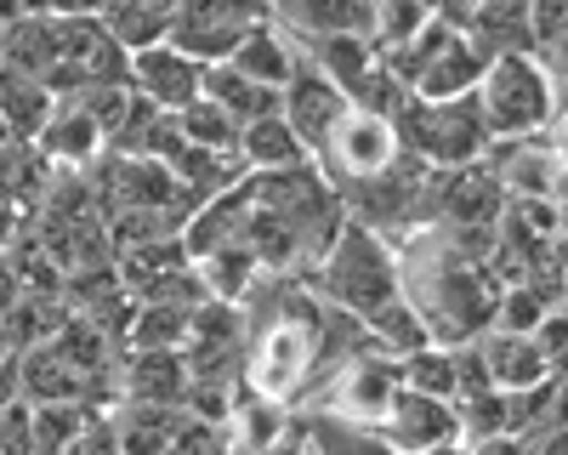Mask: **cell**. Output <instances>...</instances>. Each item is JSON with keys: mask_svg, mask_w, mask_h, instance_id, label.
<instances>
[{"mask_svg": "<svg viewBox=\"0 0 568 455\" xmlns=\"http://www.w3.org/2000/svg\"><path fill=\"white\" fill-rule=\"evenodd\" d=\"M353 103L342 98L336 85H329L318 69H307V58H302V69H296V80L278 91V114H284V125L296 131V143L318 160L324 154V143H329V131L342 125V114H347Z\"/></svg>", "mask_w": 568, "mask_h": 455, "instance_id": "ba28073f", "label": "cell"}, {"mask_svg": "<svg viewBox=\"0 0 568 455\" xmlns=\"http://www.w3.org/2000/svg\"><path fill=\"white\" fill-rule=\"evenodd\" d=\"M398 387H404L398 358L375 353V347L364 342L347 364H336V371H329V387H324V398H318L313 416H336V422H353V427H382V416L393 410Z\"/></svg>", "mask_w": 568, "mask_h": 455, "instance_id": "277c9868", "label": "cell"}, {"mask_svg": "<svg viewBox=\"0 0 568 455\" xmlns=\"http://www.w3.org/2000/svg\"><path fill=\"white\" fill-rule=\"evenodd\" d=\"M551 376H562V382H568V358H562V364H557V371H551Z\"/></svg>", "mask_w": 568, "mask_h": 455, "instance_id": "f35d334b", "label": "cell"}, {"mask_svg": "<svg viewBox=\"0 0 568 455\" xmlns=\"http://www.w3.org/2000/svg\"><path fill=\"white\" fill-rule=\"evenodd\" d=\"M187 307H160V302H136L131 325H125V353H187Z\"/></svg>", "mask_w": 568, "mask_h": 455, "instance_id": "ffe728a7", "label": "cell"}, {"mask_svg": "<svg viewBox=\"0 0 568 455\" xmlns=\"http://www.w3.org/2000/svg\"><path fill=\"white\" fill-rule=\"evenodd\" d=\"M0 455H34V410L23 398L0 410Z\"/></svg>", "mask_w": 568, "mask_h": 455, "instance_id": "f546056e", "label": "cell"}, {"mask_svg": "<svg viewBox=\"0 0 568 455\" xmlns=\"http://www.w3.org/2000/svg\"><path fill=\"white\" fill-rule=\"evenodd\" d=\"M273 23L291 40H324V34H369L375 0H273Z\"/></svg>", "mask_w": 568, "mask_h": 455, "instance_id": "7c38bea8", "label": "cell"}, {"mask_svg": "<svg viewBox=\"0 0 568 455\" xmlns=\"http://www.w3.org/2000/svg\"><path fill=\"white\" fill-rule=\"evenodd\" d=\"M426 455H466V444H438V449H426Z\"/></svg>", "mask_w": 568, "mask_h": 455, "instance_id": "74e56055", "label": "cell"}, {"mask_svg": "<svg viewBox=\"0 0 568 455\" xmlns=\"http://www.w3.org/2000/svg\"><path fill=\"white\" fill-rule=\"evenodd\" d=\"M240 160H245V171H284V165H302L313 154L296 143V131L284 125V114H267V120L240 131Z\"/></svg>", "mask_w": 568, "mask_h": 455, "instance_id": "44dd1931", "label": "cell"}, {"mask_svg": "<svg viewBox=\"0 0 568 455\" xmlns=\"http://www.w3.org/2000/svg\"><path fill=\"white\" fill-rule=\"evenodd\" d=\"M0 353H7V342H0Z\"/></svg>", "mask_w": 568, "mask_h": 455, "instance_id": "b9f144b4", "label": "cell"}, {"mask_svg": "<svg viewBox=\"0 0 568 455\" xmlns=\"http://www.w3.org/2000/svg\"><path fill=\"white\" fill-rule=\"evenodd\" d=\"M34 410V455H63L80 433H85V422L98 416L85 398H69V404H29Z\"/></svg>", "mask_w": 568, "mask_h": 455, "instance_id": "d4e9b609", "label": "cell"}, {"mask_svg": "<svg viewBox=\"0 0 568 455\" xmlns=\"http://www.w3.org/2000/svg\"><path fill=\"white\" fill-rule=\"evenodd\" d=\"M540 63H546V74H551L557 85L568 80V34H562L557 46H546V52H540Z\"/></svg>", "mask_w": 568, "mask_h": 455, "instance_id": "e575fe53", "label": "cell"}, {"mask_svg": "<svg viewBox=\"0 0 568 455\" xmlns=\"http://www.w3.org/2000/svg\"><path fill=\"white\" fill-rule=\"evenodd\" d=\"M273 23V0H182L171 18V46L194 63H227L251 29Z\"/></svg>", "mask_w": 568, "mask_h": 455, "instance_id": "3957f363", "label": "cell"}, {"mask_svg": "<svg viewBox=\"0 0 568 455\" xmlns=\"http://www.w3.org/2000/svg\"><path fill=\"white\" fill-rule=\"evenodd\" d=\"M535 347L546 353V364H551V371H557V364L568 358V313H562V307H551V313L540 318V325H535Z\"/></svg>", "mask_w": 568, "mask_h": 455, "instance_id": "1f68e13d", "label": "cell"}, {"mask_svg": "<svg viewBox=\"0 0 568 455\" xmlns=\"http://www.w3.org/2000/svg\"><path fill=\"white\" fill-rule=\"evenodd\" d=\"M466 455H535L524 438H511V433H500V438H471L466 444Z\"/></svg>", "mask_w": 568, "mask_h": 455, "instance_id": "d6a6232c", "label": "cell"}, {"mask_svg": "<svg viewBox=\"0 0 568 455\" xmlns=\"http://www.w3.org/2000/svg\"><path fill=\"white\" fill-rule=\"evenodd\" d=\"M233 444H240L245 455H278L284 444H291L296 433V416H291V404H267V398H240V410H233V422H227Z\"/></svg>", "mask_w": 568, "mask_h": 455, "instance_id": "d6986e66", "label": "cell"}, {"mask_svg": "<svg viewBox=\"0 0 568 455\" xmlns=\"http://www.w3.org/2000/svg\"><path fill=\"white\" fill-rule=\"evenodd\" d=\"M568 34V0H529V46L535 58Z\"/></svg>", "mask_w": 568, "mask_h": 455, "instance_id": "f1b7e54d", "label": "cell"}, {"mask_svg": "<svg viewBox=\"0 0 568 455\" xmlns=\"http://www.w3.org/2000/svg\"><path fill=\"white\" fill-rule=\"evenodd\" d=\"M535 455H568V427H557V433H546L540 444H529Z\"/></svg>", "mask_w": 568, "mask_h": 455, "instance_id": "8d00e7d4", "label": "cell"}, {"mask_svg": "<svg viewBox=\"0 0 568 455\" xmlns=\"http://www.w3.org/2000/svg\"><path fill=\"white\" fill-rule=\"evenodd\" d=\"M478 109L489 125V143H517V136H540L557 114V80L535 52H500L484 69Z\"/></svg>", "mask_w": 568, "mask_h": 455, "instance_id": "7a4b0ae2", "label": "cell"}, {"mask_svg": "<svg viewBox=\"0 0 568 455\" xmlns=\"http://www.w3.org/2000/svg\"><path fill=\"white\" fill-rule=\"evenodd\" d=\"M131 91L142 103L165 109V114H182L187 103L205 98V63L176 52L171 40H160V46H149V52H131Z\"/></svg>", "mask_w": 568, "mask_h": 455, "instance_id": "52a82bcc", "label": "cell"}, {"mask_svg": "<svg viewBox=\"0 0 568 455\" xmlns=\"http://www.w3.org/2000/svg\"><path fill=\"white\" fill-rule=\"evenodd\" d=\"M302 444H307V455H398L375 427H353L336 416H307Z\"/></svg>", "mask_w": 568, "mask_h": 455, "instance_id": "603a6c76", "label": "cell"}, {"mask_svg": "<svg viewBox=\"0 0 568 455\" xmlns=\"http://www.w3.org/2000/svg\"><path fill=\"white\" fill-rule=\"evenodd\" d=\"M420 7H433V12H438V7H444V0H420Z\"/></svg>", "mask_w": 568, "mask_h": 455, "instance_id": "ab89813d", "label": "cell"}, {"mask_svg": "<svg viewBox=\"0 0 568 455\" xmlns=\"http://www.w3.org/2000/svg\"><path fill=\"white\" fill-rule=\"evenodd\" d=\"M296 46H302L307 69H318L342 98H353L375 69V40L369 34H324V40H296Z\"/></svg>", "mask_w": 568, "mask_h": 455, "instance_id": "e0dca14e", "label": "cell"}, {"mask_svg": "<svg viewBox=\"0 0 568 455\" xmlns=\"http://www.w3.org/2000/svg\"><path fill=\"white\" fill-rule=\"evenodd\" d=\"M205 98H211L233 125H240V131L256 125V120H267V114H278V91L245 80L233 63H211V69H205Z\"/></svg>", "mask_w": 568, "mask_h": 455, "instance_id": "ac0fdd59", "label": "cell"}, {"mask_svg": "<svg viewBox=\"0 0 568 455\" xmlns=\"http://www.w3.org/2000/svg\"><path fill=\"white\" fill-rule=\"evenodd\" d=\"M109 376V371H103ZM98 382V376H91ZM91 382L74 371V364L52 347V342H40L29 353H18V387H23V404H69V398H85Z\"/></svg>", "mask_w": 568, "mask_h": 455, "instance_id": "2e32d148", "label": "cell"}, {"mask_svg": "<svg viewBox=\"0 0 568 455\" xmlns=\"http://www.w3.org/2000/svg\"><path fill=\"white\" fill-rule=\"evenodd\" d=\"M23 398V387H18V353H0V410H12Z\"/></svg>", "mask_w": 568, "mask_h": 455, "instance_id": "836d02e7", "label": "cell"}, {"mask_svg": "<svg viewBox=\"0 0 568 455\" xmlns=\"http://www.w3.org/2000/svg\"><path fill=\"white\" fill-rule=\"evenodd\" d=\"M398 131L387 114H369V109H347L342 125L329 131V143L318 154V171L329 176V189H353V182H369V176H382L398 165Z\"/></svg>", "mask_w": 568, "mask_h": 455, "instance_id": "5b68a950", "label": "cell"}, {"mask_svg": "<svg viewBox=\"0 0 568 455\" xmlns=\"http://www.w3.org/2000/svg\"><path fill=\"white\" fill-rule=\"evenodd\" d=\"M0 34H7V29H0Z\"/></svg>", "mask_w": 568, "mask_h": 455, "instance_id": "7bdbcfd3", "label": "cell"}, {"mask_svg": "<svg viewBox=\"0 0 568 455\" xmlns=\"http://www.w3.org/2000/svg\"><path fill=\"white\" fill-rule=\"evenodd\" d=\"M176 125H182V143L187 149H216V154H227V149H240V125H233L211 98H200V103H187L182 114H176Z\"/></svg>", "mask_w": 568, "mask_h": 455, "instance_id": "484cf974", "label": "cell"}, {"mask_svg": "<svg viewBox=\"0 0 568 455\" xmlns=\"http://www.w3.org/2000/svg\"><path fill=\"white\" fill-rule=\"evenodd\" d=\"M500 211H506V194L484 160L433 176V228H495Z\"/></svg>", "mask_w": 568, "mask_h": 455, "instance_id": "8992f818", "label": "cell"}, {"mask_svg": "<svg viewBox=\"0 0 568 455\" xmlns=\"http://www.w3.org/2000/svg\"><path fill=\"white\" fill-rule=\"evenodd\" d=\"M34 154L52 165V171H91L103 154H109V143H103V131H98V120H91L85 109H80V98H63L58 109H52V120L40 125V136H34Z\"/></svg>", "mask_w": 568, "mask_h": 455, "instance_id": "30bf717a", "label": "cell"}, {"mask_svg": "<svg viewBox=\"0 0 568 455\" xmlns=\"http://www.w3.org/2000/svg\"><path fill=\"white\" fill-rule=\"evenodd\" d=\"M471 347H478V358H484V371H489V387H495V393H529V387L551 382V364H546V353L535 347V336L484 331Z\"/></svg>", "mask_w": 568, "mask_h": 455, "instance_id": "4fadbf2b", "label": "cell"}, {"mask_svg": "<svg viewBox=\"0 0 568 455\" xmlns=\"http://www.w3.org/2000/svg\"><path fill=\"white\" fill-rule=\"evenodd\" d=\"M23 234V211L18 205H7V200H0V251H7L12 240Z\"/></svg>", "mask_w": 568, "mask_h": 455, "instance_id": "d590c367", "label": "cell"}, {"mask_svg": "<svg viewBox=\"0 0 568 455\" xmlns=\"http://www.w3.org/2000/svg\"><path fill=\"white\" fill-rule=\"evenodd\" d=\"M233 69H240L245 80H256V85H267V91H284L296 80V69H302V46L284 34L278 23H262V29H251L240 46H233V58H227Z\"/></svg>", "mask_w": 568, "mask_h": 455, "instance_id": "5bb4252c", "label": "cell"}, {"mask_svg": "<svg viewBox=\"0 0 568 455\" xmlns=\"http://www.w3.org/2000/svg\"><path fill=\"white\" fill-rule=\"evenodd\" d=\"M63 455H120V427H114L109 410H98V416L85 422V433H80Z\"/></svg>", "mask_w": 568, "mask_h": 455, "instance_id": "4dcf8cb0", "label": "cell"}, {"mask_svg": "<svg viewBox=\"0 0 568 455\" xmlns=\"http://www.w3.org/2000/svg\"><path fill=\"white\" fill-rule=\"evenodd\" d=\"M382 433L398 455H426V449H438V444H460V410L444 404V398H420V393H404L393 398V410L382 416Z\"/></svg>", "mask_w": 568, "mask_h": 455, "instance_id": "9c48e42d", "label": "cell"}, {"mask_svg": "<svg viewBox=\"0 0 568 455\" xmlns=\"http://www.w3.org/2000/svg\"><path fill=\"white\" fill-rule=\"evenodd\" d=\"M562 313H568V291H562Z\"/></svg>", "mask_w": 568, "mask_h": 455, "instance_id": "60d3db41", "label": "cell"}, {"mask_svg": "<svg viewBox=\"0 0 568 455\" xmlns=\"http://www.w3.org/2000/svg\"><path fill=\"white\" fill-rule=\"evenodd\" d=\"M426 18H433V7H420V0H375V23H369V40L375 52H393V46H409Z\"/></svg>", "mask_w": 568, "mask_h": 455, "instance_id": "4316f807", "label": "cell"}, {"mask_svg": "<svg viewBox=\"0 0 568 455\" xmlns=\"http://www.w3.org/2000/svg\"><path fill=\"white\" fill-rule=\"evenodd\" d=\"M120 404H160V410H182L187 398V353H125V364L114 371Z\"/></svg>", "mask_w": 568, "mask_h": 455, "instance_id": "8fae6325", "label": "cell"}, {"mask_svg": "<svg viewBox=\"0 0 568 455\" xmlns=\"http://www.w3.org/2000/svg\"><path fill=\"white\" fill-rule=\"evenodd\" d=\"M364 342H369L375 353H387V358H409V353H420L426 342H433V331H426V318L398 296V302H387L382 313L364 318Z\"/></svg>", "mask_w": 568, "mask_h": 455, "instance_id": "7402d4cb", "label": "cell"}, {"mask_svg": "<svg viewBox=\"0 0 568 455\" xmlns=\"http://www.w3.org/2000/svg\"><path fill=\"white\" fill-rule=\"evenodd\" d=\"M551 307L529 291V285H506L495 296V318H489V331H506V336H535V325L546 318Z\"/></svg>", "mask_w": 568, "mask_h": 455, "instance_id": "83f0119b", "label": "cell"}, {"mask_svg": "<svg viewBox=\"0 0 568 455\" xmlns=\"http://www.w3.org/2000/svg\"><path fill=\"white\" fill-rule=\"evenodd\" d=\"M398 376H404V393H420V398H444V404H455V347L426 342L420 353L398 358Z\"/></svg>", "mask_w": 568, "mask_h": 455, "instance_id": "cb8c5ba5", "label": "cell"}, {"mask_svg": "<svg viewBox=\"0 0 568 455\" xmlns=\"http://www.w3.org/2000/svg\"><path fill=\"white\" fill-rule=\"evenodd\" d=\"M324 307H336L347 318H364L382 313L387 302L404 296V273H398V245L387 234H369V228L347 222L336 240H329V251L313 262V273L302 280Z\"/></svg>", "mask_w": 568, "mask_h": 455, "instance_id": "6da1fadb", "label": "cell"}, {"mask_svg": "<svg viewBox=\"0 0 568 455\" xmlns=\"http://www.w3.org/2000/svg\"><path fill=\"white\" fill-rule=\"evenodd\" d=\"M484 69H489V52H484V46H471V40L460 34V40L449 46V52H438L433 63H426V74L415 80V103H455V98H478Z\"/></svg>", "mask_w": 568, "mask_h": 455, "instance_id": "9a60e30c", "label": "cell"}]
</instances>
